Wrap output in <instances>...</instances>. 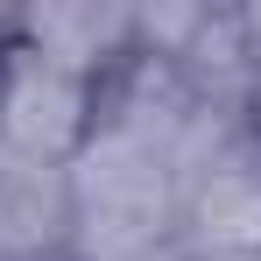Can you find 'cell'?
Returning <instances> with one entry per match:
<instances>
[{"label": "cell", "instance_id": "obj_1", "mask_svg": "<svg viewBox=\"0 0 261 261\" xmlns=\"http://www.w3.org/2000/svg\"><path fill=\"white\" fill-rule=\"evenodd\" d=\"M7 127L14 141H29V148H49V141H64V134L78 127V85L49 64V57H29L21 71H14V85H7Z\"/></svg>", "mask_w": 261, "mask_h": 261}, {"label": "cell", "instance_id": "obj_2", "mask_svg": "<svg viewBox=\"0 0 261 261\" xmlns=\"http://www.w3.org/2000/svg\"><path fill=\"white\" fill-rule=\"evenodd\" d=\"M205 226H212L219 240H261V184H247V176H226V184H212L205 191Z\"/></svg>", "mask_w": 261, "mask_h": 261}]
</instances>
